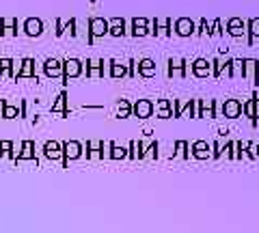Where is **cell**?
Returning <instances> with one entry per match:
<instances>
[{
  "instance_id": "cell-1",
  "label": "cell",
  "mask_w": 259,
  "mask_h": 233,
  "mask_svg": "<svg viewBox=\"0 0 259 233\" xmlns=\"http://www.w3.org/2000/svg\"><path fill=\"white\" fill-rule=\"evenodd\" d=\"M190 156L197 160H209L212 158V145L207 141H194L190 145Z\"/></svg>"
},
{
  "instance_id": "cell-2",
  "label": "cell",
  "mask_w": 259,
  "mask_h": 233,
  "mask_svg": "<svg viewBox=\"0 0 259 233\" xmlns=\"http://www.w3.org/2000/svg\"><path fill=\"white\" fill-rule=\"evenodd\" d=\"M227 33H229L231 37H236V39H244L248 35L246 22L242 18H231L229 22H227Z\"/></svg>"
},
{
  "instance_id": "cell-3",
  "label": "cell",
  "mask_w": 259,
  "mask_h": 233,
  "mask_svg": "<svg viewBox=\"0 0 259 233\" xmlns=\"http://www.w3.org/2000/svg\"><path fill=\"white\" fill-rule=\"evenodd\" d=\"M221 115L225 119H238L242 117V102L240 100H225L221 106Z\"/></svg>"
},
{
  "instance_id": "cell-4",
  "label": "cell",
  "mask_w": 259,
  "mask_h": 233,
  "mask_svg": "<svg viewBox=\"0 0 259 233\" xmlns=\"http://www.w3.org/2000/svg\"><path fill=\"white\" fill-rule=\"evenodd\" d=\"M192 76L194 78H209L212 76V63L207 59H194L192 63Z\"/></svg>"
},
{
  "instance_id": "cell-5",
  "label": "cell",
  "mask_w": 259,
  "mask_h": 233,
  "mask_svg": "<svg viewBox=\"0 0 259 233\" xmlns=\"http://www.w3.org/2000/svg\"><path fill=\"white\" fill-rule=\"evenodd\" d=\"M194 30H197V24H194L190 18H180L175 22V33L180 37H192Z\"/></svg>"
},
{
  "instance_id": "cell-6",
  "label": "cell",
  "mask_w": 259,
  "mask_h": 233,
  "mask_svg": "<svg viewBox=\"0 0 259 233\" xmlns=\"http://www.w3.org/2000/svg\"><path fill=\"white\" fill-rule=\"evenodd\" d=\"M199 119H216L214 100H199Z\"/></svg>"
},
{
  "instance_id": "cell-7",
  "label": "cell",
  "mask_w": 259,
  "mask_h": 233,
  "mask_svg": "<svg viewBox=\"0 0 259 233\" xmlns=\"http://www.w3.org/2000/svg\"><path fill=\"white\" fill-rule=\"evenodd\" d=\"M168 76L186 78V61L184 59H168Z\"/></svg>"
},
{
  "instance_id": "cell-8",
  "label": "cell",
  "mask_w": 259,
  "mask_h": 233,
  "mask_svg": "<svg viewBox=\"0 0 259 233\" xmlns=\"http://www.w3.org/2000/svg\"><path fill=\"white\" fill-rule=\"evenodd\" d=\"M134 112H136V117L139 119H147V117H151V112H153V104L149 100H141L134 106Z\"/></svg>"
},
{
  "instance_id": "cell-9",
  "label": "cell",
  "mask_w": 259,
  "mask_h": 233,
  "mask_svg": "<svg viewBox=\"0 0 259 233\" xmlns=\"http://www.w3.org/2000/svg\"><path fill=\"white\" fill-rule=\"evenodd\" d=\"M242 71H244V59H231L229 61V78H233V80L242 78Z\"/></svg>"
},
{
  "instance_id": "cell-10",
  "label": "cell",
  "mask_w": 259,
  "mask_h": 233,
  "mask_svg": "<svg viewBox=\"0 0 259 233\" xmlns=\"http://www.w3.org/2000/svg\"><path fill=\"white\" fill-rule=\"evenodd\" d=\"M255 63H257V59H244V71H242V78L253 80V82L257 84V78H255Z\"/></svg>"
},
{
  "instance_id": "cell-11",
  "label": "cell",
  "mask_w": 259,
  "mask_h": 233,
  "mask_svg": "<svg viewBox=\"0 0 259 233\" xmlns=\"http://www.w3.org/2000/svg\"><path fill=\"white\" fill-rule=\"evenodd\" d=\"M91 33L93 35H104V33H108V24L104 22V20H91Z\"/></svg>"
},
{
  "instance_id": "cell-12",
  "label": "cell",
  "mask_w": 259,
  "mask_h": 233,
  "mask_svg": "<svg viewBox=\"0 0 259 233\" xmlns=\"http://www.w3.org/2000/svg\"><path fill=\"white\" fill-rule=\"evenodd\" d=\"M141 74H143L145 78H151L153 74H156V63L149 61V59L141 61Z\"/></svg>"
},
{
  "instance_id": "cell-13",
  "label": "cell",
  "mask_w": 259,
  "mask_h": 233,
  "mask_svg": "<svg viewBox=\"0 0 259 233\" xmlns=\"http://www.w3.org/2000/svg\"><path fill=\"white\" fill-rule=\"evenodd\" d=\"M227 160H236V143H231V141H225L223 145V154Z\"/></svg>"
},
{
  "instance_id": "cell-14",
  "label": "cell",
  "mask_w": 259,
  "mask_h": 233,
  "mask_svg": "<svg viewBox=\"0 0 259 233\" xmlns=\"http://www.w3.org/2000/svg\"><path fill=\"white\" fill-rule=\"evenodd\" d=\"M246 30L253 39H259V18H250L246 22Z\"/></svg>"
},
{
  "instance_id": "cell-15",
  "label": "cell",
  "mask_w": 259,
  "mask_h": 233,
  "mask_svg": "<svg viewBox=\"0 0 259 233\" xmlns=\"http://www.w3.org/2000/svg\"><path fill=\"white\" fill-rule=\"evenodd\" d=\"M190 145L188 143H186V141H177L175 143V151H177V156H180V158H190Z\"/></svg>"
},
{
  "instance_id": "cell-16",
  "label": "cell",
  "mask_w": 259,
  "mask_h": 233,
  "mask_svg": "<svg viewBox=\"0 0 259 233\" xmlns=\"http://www.w3.org/2000/svg\"><path fill=\"white\" fill-rule=\"evenodd\" d=\"M242 112H244L248 119H255V95H253V98H250L248 102L242 104Z\"/></svg>"
},
{
  "instance_id": "cell-17",
  "label": "cell",
  "mask_w": 259,
  "mask_h": 233,
  "mask_svg": "<svg viewBox=\"0 0 259 233\" xmlns=\"http://www.w3.org/2000/svg\"><path fill=\"white\" fill-rule=\"evenodd\" d=\"M46 71H48V76H59L61 74V63L59 61H48Z\"/></svg>"
},
{
  "instance_id": "cell-18",
  "label": "cell",
  "mask_w": 259,
  "mask_h": 233,
  "mask_svg": "<svg viewBox=\"0 0 259 233\" xmlns=\"http://www.w3.org/2000/svg\"><path fill=\"white\" fill-rule=\"evenodd\" d=\"M26 30H28V35H39L41 33V22L39 20H28L26 22Z\"/></svg>"
},
{
  "instance_id": "cell-19",
  "label": "cell",
  "mask_w": 259,
  "mask_h": 233,
  "mask_svg": "<svg viewBox=\"0 0 259 233\" xmlns=\"http://www.w3.org/2000/svg\"><path fill=\"white\" fill-rule=\"evenodd\" d=\"M65 71H67V76H78L80 74V63L78 61H67L65 63Z\"/></svg>"
},
{
  "instance_id": "cell-20",
  "label": "cell",
  "mask_w": 259,
  "mask_h": 233,
  "mask_svg": "<svg viewBox=\"0 0 259 233\" xmlns=\"http://www.w3.org/2000/svg\"><path fill=\"white\" fill-rule=\"evenodd\" d=\"M65 154H67L69 158H78L80 156V145L78 143H67L65 145Z\"/></svg>"
},
{
  "instance_id": "cell-21",
  "label": "cell",
  "mask_w": 259,
  "mask_h": 233,
  "mask_svg": "<svg viewBox=\"0 0 259 233\" xmlns=\"http://www.w3.org/2000/svg\"><path fill=\"white\" fill-rule=\"evenodd\" d=\"M225 141H227V136H223V138H218L214 145H212V158H221V154H223V145H225Z\"/></svg>"
},
{
  "instance_id": "cell-22",
  "label": "cell",
  "mask_w": 259,
  "mask_h": 233,
  "mask_svg": "<svg viewBox=\"0 0 259 233\" xmlns=\"http://www.w3.org/2000/svg\"><path fill=\"white\" fill-rule=\"evenodd\" d=\"M209 35H214V37L225 35V30H223V20H216L212 26H209Z\"/></svg>"
},
{
  "instance_id": "cell-23",
  "label": "cell",
  "mask_w": 259,
  "mask_h": 233,
  "mask_svg": "<svg viewBox=\"0 0 259 233\" xmlns=\"http://www.w3.org/2000/svg\"><path fill=\"white\" fill-rule=\"evenodd\" d=\"M244 156H248L250 160H259L257 158V143H248V147L244 151Z\"/></svg>"
},
{
  "instance_id": "cell-24",
  "label": "cell",
  "mask_w": 259,
  "mask_h": 233,
  "mask_svg": "<svg viewBox=\"0 0 259 233\" xmlns=\"http://www.w3.org/2000/svg\"><path fill=\"white\" fill-rule=\"evenodd\" d=\"M46 154L50 156V158H59V145H56V143L46 145Z\"/></svg>"
},
{
  "instance_id": "cell-25",
  "label": "cell",
  "mask_w": 259,
  "mask_h": 233,
  "mask_svg": "<svg viewBox=\"0 0 259 233\" xmlns=\"http://www.w3.org/2000/svg\"><path fill=\"white\" fill-rule=\"evenodd\" d=\"M134 35L136 37H145V35H149V30L145 26H134Z\"/></svg>"
},
{
  "instance_id": "cell-26",
  "label": "cell",
  "mask_w": 259,
  "mask_h": 233,
  "mask_svg": "<svg viewBox=\"0 0 259 233\" xmlns=\"http://www.w3.org/2000/svg\"><path fill=\"white\" fill-rule=\"evenodd\" d=\"M259 121V98L255 95V119H253V125Z\"/></svg>"
},
{
  "instance_id": "cell-27",
  "label": "cell",
  "mask_w": 259,
  "mask_h": 233,
  "mask_svg": "<svg viewBox=\"0 0 259 233\" xmlns=\"http://www.w3.org/2000/svg\"><path fill=\"white\" fill-rule=\"evenodd\" d=\"M119 112H121V115H127V112H130V106H127V104L125 102H121V106H119Z\"/></svg>"
},
{
  "instance_id": "cell-28",
  "label": "cell",
  "mask_w": 259,
  "mask_h": 233,
  "mask_svg": "<svg viewBox=\"0 0 259 233\" xmlns=\"http://www.w3.org/2000/svg\"><path fill=\"white\" fill-rule=\"evenodd\" d=\"M168 117H171V110H168V108H162V110H160V119H168Z\"/></svg>"
},
{
  "instance_id": "cell-29",
  "label": "cell",
  "mask_w": 259,
  "mask_h": 233,
  "mask_svg": "<svg viewBox=\"0 0 259 233\" xmlns=\"http://www.w3.org/2000/svg\"><path fill=\"white\" fill-rule=\"evenodd\" d=\"M112 156H115V158H123V156H125V151H123V149H119V147H115Z\"/></svg>"
},
{
  "instance_id": "cell-30",
  "label": "cell",
  "mask_w": 259,
  "mask_h": 233,
  "mask_svg": "<svg viewBox=\"0 0 259 233\" xmlns=\"http://www.w3.org/2000/svg\"><path fill=\"white\" fill-rule=\"evenodd\" d=\"M123 67H119V65H115V69H112V74H115V76H123Z\"/></svg>"
},
{
  "instance_id": "cell-31",
  "label": "cell",
  "mask_w": 259,
  "mask_h": 233,
  "mask_svg": "<svg viewBox=\"0 0 259 233\" xmlns=\"http://www.w3.org/2000/svg\"><path fill=\"white\" fill-rule=\"evenodd\" d=\"M147 24V20H143V18H139V20H134V26H145Z\"/></svg>"
},
{
  "instance_id": "cell-32",
  "label": "cell",
  "mask_w": 259,
  "mask_h": 233,
  "mask_svg": "<svg viewBox=\"0 0 259 233\" xmlns=\"http://www.w3.org/2000/svg\"><path fill=\"white\" fill-rule=\"evenodd\" d=\"M255 78H257V84H259V61L255 63Z\"/></svg>"
},
{
  "instance_id": "cell-33",
  "label": "cell",
  "mask_w": 259,
  "mask_h": 233,
  "mask_svg": "<svg viewBox=\"0 0 259 233\" xmlns=\"http://www.w3.org/2000/svg\"><path fill=\"white\" fill-rule=\"evenodd\" d=\"M257 158H259V145H257Z\"/></svg>"
}]
</instances>
